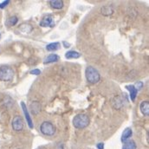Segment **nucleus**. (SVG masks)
Segmentation results:
<instances>
[{"label":"nucleus","instance_id":"nucleus-1","mask_svg":"<svg viewBox=\"0 0 149 149\" xmlns=\"http://www.w3.org/2000/svg\"><path fill=\"white\" fill-rule=\"evenodd\" d=\"M73 125L77 129H83L89 125V118L85 113H78L73 119Z\"/></svg>","mask_w":149,"mask_h":149},{"label":"nucleus","instance_id":"nucleus-2","mask_svg":"<svg viewBox=\"0 0 149 149\" xmlns=\"http://www.w3.org/2000/svg\"><path fill=\"white\" fill-rule=\"evenodd\" d=\"M85 76L87 81L91 84H96L101 79V74L99 71L92 66H88L86 68Z\"/></svg>","mask_w":149,"mask_h":149},{"label":"nucleus","instance_id":"nucleus-3","mask_svg":"<svg viewBox=\"0 0 149 149\" xmlns=\"http://www.w3.org/2000/svg\"><path fill=\"white\" fill-rule=\"evenodd\" d=\"M14 78V70L10 66L0 67V81H10Z\"/></svg>","mask_w":149,"mask_h":149},{"label":"nucleus","instance_id":"nucleus-4","mask_svg":"<svg viewBox=\"0 0 149 149\" xmlns=\"http://www.w3.org/2000/svg\"><path fill=\"white\" fill-rule=\"evenodd\" d=\"M40 132L45 136H53L56 133V127L50 121H43L40 126Z\"/></svg>","mask_w":149,"mask_h":149},{"label":"nucleus","instance_id":"nucleus-5","mask_svg":"<svg viewBox=\"0 0 149 149\" xmlns=\"http://www.w3.org/2000/svg\"><path fill=\"white\" fill-rule=\"evenodd\" d=\"M24 120L21 116L17 115L13 118L12 121H11V126L14 131L16 132H20L23 130L24 128Z\"/></svg>","mask_w":149,"mask_h":149},{"label":"nucleus","instance_id":"nucleus-6","mask_svg":"<svg viewBox=\"0 0 149 149\" xmlns=\"http://www.w3.org/2000/svg\"><path fill=\"white\" fill-rule=\"evenodd\" d=\"M21 106H22V109H23V112L24 113V116H25V119H26V121H27V124L29 126L30 128H33V122H32V119L30 115V113L27 109V107L25 105V103L24 102H21Z\"/></svg>","mask_w":149,"mask_h":149},{"label":"nucleus","instance_id":"nucleus-7","mask_svg":"<svg viewBox=\"0 0 149 149\" xmlns=\"http://www.w3.org/2000/svg\"><path fill=\"white\" fill-rule=\"evenodd\" d=\"M40 26L42 27H53L54 22H53V17L51 15L45 16L42 21L40 22Z\"/></svg>","mask_w":149,"mask_h":149},{"label":"nucleus","instance_id":"nucleus-8","mask_svg":"<svg viewBox=\"0 0 149 149\" xmlns=\"http://www.w3.org/2000/svg\"><path fill=\"white\" fill-rule=\"evenodd\" d=\"M132 135H133V130H132V128H131V127H127V128L123 131V133H122V134H121L120 141H121L122 142H126L127 141H128V140L132 137Z\"/></svg>","mask_w":149,"mask_h":149},{"label":"nucleus","instance_id":"nucleus-9","mask_svg":"<svg viewBox=\"0 0 149 149\" xmlns=\"http://www.w3.org/2000/svg\"><path fill=\"white\" fill-rule=\"evenodd\" d=\"M58 61H59V56L56 54H50L44 59L43 63L44 64H49V63H56Z\"/></svg>","mask_w":149,"mask_h":149},{"label":"nucleus","instance_id":"nucleus-10","mask_svg":"<svg viewBox=\"0 0 149 149\" xmlns=\"http://www.w3.org/2000/svg\"><path fill=\"white\" fill-rule=\"evenodd\" d=\"M49 5L55 10H61L63 7L64 3L62 0H51L49 1Z\"/></svg>","mask_w":149,"mask_h":149},{"label":"nucleus","instance_id":"nucleus-11","mask_svg":"<svg viewBox=\"0 0 149 149\" xmlns=\"http://www.w3.org/2000/svg\"><path fill=\"white\" fill-rule=\"evenodd\" d=\"M140 109L143 115L148 116L149 115V102L148 101H144L140 105Z\"/></svg>","mask_w":149,"mask_h":149},{"label":"nucleus","instance_id":"nucleus-12","mask_svg":"<svg viewBox=\"0 0 149 149\" xmlns=\"http://www.w3.org/2000/svg\"><path fill=\"white\" fill-rule=\"evenodd\" d=\"M126 88L130 92V98L133 102H134L135 98H136V95L138 94V90L135 88V87L134 85H127L126 86Z\"/></svg>","mask_w":149,"mask_h":149},{"label":"nucleus","instance_id":"nucleus-13","mask_svg":"<svg viewBox=\"0 0 149 149\" xmlns=\"http://www.w3.org/2000/svg\"><path fill=\"white\" fill-rule=\"evenodd\" d=\"M137 148V146H136V143L133 140H128L126 142H124L123 144V147L122 149H136Z\"/></svg>","mask_w":149,"mask_h":149},{"label":"nucleus","instance_id":"nucleus-14","mask_svg":"<svg viewBox=\"0 0 149 149\" xmlns=\"http://www.w3.org/2000/svg\"><path fill=\"white\" fill-rule=\"evenodd\" d=\"M80 56H81V54L79 52H77V51H74V50L68 51L65 54V57L67 59H77Z\"/></svg>","mask_w":149,"mask_h":149},{"label":"nucleus","instance_id":"nucleus-15","mask_svg":"<svg viewBox=\"0 0 149 149\" xmlns=\"http://www.w3.org/2000/svg\"><path fill=\"white\" fill-rule=\"evenodd\" d=\"M101 12L104 16H110L113 13V9L112 8L110 5H106V6H103L101 9Z\"/></svg>","mask_w":149,"mask_h":149},{"label":"nucleus","instance_id":"nucleus-16","mask_svg":"<svg viewBox=\"0 0 149 149\" xmlns=\"http://www.w3.org/2000/svg\"><path fill=\"white\" fill-rule=\"evenodd\" d=\"M60 48V43L58 42H51L49 44H48L46 46V49L48 51H56L57 49H59Z\"/></svg>","mask_w":149,"mask_h":149},{"label":"nucleus","instance_id":"nucleus-17","mask_svg":"<svg viewBox=\"0 0 149 149\" xmlns=\"http://www.w3.org/2000/svg\"><path fill=\"white\" fill-rule=\"evenodd\" d=\"M18 22V18L16 17V16H12L10 17L7 21H6V24L9 26V27H11V26H14L17 24Z\"/></svg>","mask_w":149,"mask_h":149},{"label":"nucleus","instance_id":"nucleus-18","mask_svg":"<svg viewBox=\"0 0 149 149\" xmlns=\"http://www.w3.org/2000/svg\"><path fill=\"white\" fill-rule=\"evenodd\" d=\"M20 31H21L23 33H24V34H28V33L31 32V31H32V26H31V25H30V24H22V25H21V27H20Z\"/></svg>","mask_w":149,"mask_h":149},{"label":"nucleus","instance_id":"nucleus-19","mask_svg":"<svg viewBox=\"0 0 149 149\" xmlns=\"http://www.w3.org/2000/svg\"><path fill=\"white\" fill-rule=\"evenodd\" d=\"M41 73H42L41 70H38V69H34V70H32L30 71V74H34V75H39V74H41Z\"/></svg>","mask_w":149,"mask_h":149},{"label":"nucleus","instance_id":"nucleus-20","mask_svg":"<svg viewBox=\"0 0 149 149\" xmlns=\"http://www.w3.org/2000/svg\"><path fill=\"white\" fill-rule=\"evenodd\" d=\"M134 87H135V88L137 89V90H140V89H141L142 88V87H143V83L141 82V81H138L135 85H134Z\"/></svg>","mask_w":149,"mask_h":149},{"label":"nucleus","instance_id":"nucleus-21","mask_svg":"<svg viewBox=\"0 0 149 149\" xmlns=\"http://www.w3.org/2000/svg\"><path fill=\"white\" fill-rule=\"evenodd\" d=\"M9 3H10V1H9V0H7V1H3V2H2V3H0V9H3V8H5Z\"/></svg>","mask_w":149,"mask_h":149},{"label":"nucleus","instance_id":"nucleus-22","mask_svg":"<svg viewBox=\"0 0 149 149\" xmlns=\"http://www.w3.org/2000/svg\"><path fill=\"white\" fill-rule=\"evenodd\" d=\"M97 149H104V143L103 142H100L96 145Z\"/></svg>","mask_w":149,"mask_h":149},{"label":"nucleus","instance_id":"nucleus-23","mask_svg":"<svg viewBox=\"0 0 149 149\" xmlns=\"http://www.w3.org/2000/svg\"><path fill=\"white\" fill-rule=\"evenodd\" d=\"M63 43V45H64V47H65V48H69V47L70 46V44L69 42H67L66 41H64Z\"/></svg>","mask_w":149,"mask_h":149},{"label":"nucleus","instance_id":"nucleus-24","mask_svg":"<svg viewBox=\"0 0 149 149\" xmlns=\"http://www.w3.org/2000/svg\"><path fill=\"white\" fill-rule=\"evenodd\" d=\"M0 39H1V34H0Z\"/></svg>","mask_w":149,"mask_h":149}]
</instances>
